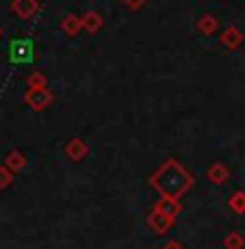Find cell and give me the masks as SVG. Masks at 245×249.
Segmentation results:
<instances>
[{"label":"cell","instance_id":"obj_1","mask_svg":"<svg viewBox=\"0 0 245 249\" xmlns=\"http://www.w3.org/2000/svg\"><path fill=\"white\" fill-rule=\"evenodd\" d=\"M193 184H195V178L176 159L165 160L150 176V186L161 193V197L180 199Z\"/></svg>","mask_w":245,"mask_h":249},{"label":"cell","instance_id":"obj_2","mask_svg":"<svg viewBox=\"0 0 245 249\" xmlns=\"http://www.w3.org/2000/svg\"><path fill=\"white\" fill-rule=\"evenodd\" d=\"M7 56H9V61L16 65L31 63V61L35 59V41H33L31 37H16V39L9 41Z\"/></svg>","mask_w":245,"mask_h":249},{"label":"cell","instance_id":"obj_3","mask_svg":"<svg viewBox=\"0 0 245 249\" xmlns=\"http://www.w3.org/2000/svg\"><path fill=\"white\" fill-rule=\"evenodd\" d=\"M52 100H55V95L50 93L48 87L28 89L26 93H24V102H26L33 111H44V108H48L52 104Z\"/></svg>","mask_w":245,"mask_h":249},{"label":"cell","instance_id":"obj_4","mask_svg":"<svg viewBox=\"0 0 245 249\" xmlns=\"http://www.w3.org/2000/svg\"><path fill=\"white\" fill-rule=\"evenodd\" d=\"M11 9L20 20H31L39 11V0H13Z\"/></svg>","mask_w":245,"mask_h":249},{"label":"cell","instance_id":"obj_5","mask_svg":"<svg viewBox=\"0 0 245 249\" xmlns=\"http://www.w3.org/2000/svg\"><path fill=\"white\" fill-rule=\"evenodd\" d=\"M154 210H158L161 214H165L167 219H171L174 221L176 217L182 213V206L178 199H171V197H161L158 202L154 204Z\"/></svg>","mask_w":245,"mask_h":249},{"label":"cell","instance_id":"obj_6","mask_svg":"<svg viewBox=\"0 0 245 249\" xmlns=\"http://www.w3.org/2000/svg\"><path fill=\"white\" fill-rule=\"evenodd\" d=\"M65 154H67V159H72V160H83L85 156L89 154V145L83 139H72L65 145Z\"/></svg>","mask_w":245,"mask_h":249},{"label":"cell","instance_id":"obj_7","mask_svg":"<svg viewBox=\"0 0 245 249\" xmlns=\"http://www.w3.org/2000/svg\"><path fill=\"white\" fill-rule=\"evenodd\" d=\"M171 219H167L165 214H161L158 210H154L152 208V213L148 214V226H150V230L152 232H156V234H165L167 230L171 228Z\"/></svg>","mask_w":245,"mask_h":249},{"label":"cell","instance_id":"obj_8","mask_svg":"<svg viewBox=\"0 0 245 249\" xmlns=\"http://www.w3.org/2000/svg\"><path fill=\"white\" fill-rule=\"evenodd\" d=\"M2 167H7L11 174H16V171H22L24 167H26V156H24L20 150H11L7 156H4Z\"/></svg>","mask_w":245,"mask_h":249},{"label":"cell","instance_id":"obj_9","mask_svg":"<svg viewBox=\"0 0 245 249\" xmlns=\"http://www.w3.org/2000/svg\"><path fill=\"white\" fill-rule=\"evenodd\" d=\"M206 178H208L213 184H224L226 180L230 178V169L224 165V162H213L206 171Z\"/></svg>","mask_w":245,"mask_h":249},{"label":"cell","instance_id":"obj_10","mask_svg":"<svg viewBox=\"0 0 245 249\" xmlns=\"http://www.w3.org/2000/svg\"><path fill=\"white\" fill-rule=\"evenodd\" d=\"M80 26H83V31L94 35V33H98L102 28V16L98 11H87L85 16H80Z\"/></svg>","mask_w":245,"mask_h":249},{"label":"cell","instance_id":"obj_11","mask_svg":"<svg viewBox=\"0 0 245 249\" xmlns=\"http://www.w3.org/2000/svg\"><path fill=\"white\" fill-rule=\"evenodd\" d=\"M61 28H63V33L67 37H76L80 31H83V26H80V16H74V13L63 16V20H61Z\"/></svg>","mask_w":245,"mask_h":249},{"label":"cell","instance_id":"obj_12","mask_svg":"<svg viewBox=\"0 0 245 249\" xmlns=\"http://www.w3.org/2000/svg\"><path fill=\"white\" fill-rule=\"evenodd\" d=\"M195 26H198V31L202 33V35H213V33L219 28V22H217V18H215V16H210V13H204V16L198 20Z\"/></svg>","mask_w":245,"mask_h":249},{"label":"cell","instance_id":"obj_13","mask_svg":"<svg viewBox=\"0 0 245 249\" xmlns=\"http://www.w3.org/2000/svg\"><path fill=\"white\" fill-rule=\"evenodd\" d=\"M243 35L237 31L234 26H228L226 31L222 33V44L228 48V50H234V48H239V44H241Z\"/></svg>","mask_w":245,"mask_h":249},{"label":"cell","instance_id":"obj_14","mask_svg":"<svg viewBox=\"0 0 245 249\" xmlns=\"http://www.w3.org/2000/svg\"><path fill=\"white\" fill-rule=\"evenodd\" d=\"M228 206L237 214H243L245 213V191H237V193H232V197L228 199Z\"/></svg>","mask_w":245,"mask_h":249},{"label":"cell","instance_id":"obj_15","mask_svg":"<svg viewBox=\"0 0 245 249\" xmlns=\"http://www.w3.org/2000/svg\"><path fill=\"white\" fill-rule=\"evenodd\" d=\"M243 245H245L243 236H241V234H237V232L228 234V236L224 238V247L226 249H243Z\"/></svg>","mask_w":245,"mask_h":249},{"label":"cell","instance_id":"obj_16","mask_svg":"<svg viewBox=\"0 0 245 249\" xmlns=\"http://www.w3.org/2000/svg\"><path fill=\"white\" fill-rule=\"evenodd\" d=\"M37 87H46V76L41 71L28 74V89H37Z\"/></svg>","mask_w":245,"mask_h":249},{"label":"cell","instance_id":"obj_17","mask_svg":"<svg viewBox=\"0 0 245 249\" xmlns=\"http://www.w3.org/2000/svg\"><path fill=\"white\" fill-rule=\"evenodd\" d=\"M13 182V174L7 169V167L0 165V189H7V186H11Z\"/></svg>","mask_w":245,"mask_h":249},{"label":"cell","instance_id":"obj_18","mask_svg":"<svg viewBox=\"0 0 245 249\" xmlns=\"http://www.w3.org/2000/svg\"><path fill=\"white\" fill-rule=\"evenodd\" d=\"M146 2H148V0H124V4H126L131 11H139V9H141Z\"/></svg>","mask_w":245,"mask_h":249},{"label":"cell","instance_id":"obj_19","mask_svg":"<svg viewBox=\"0 0 245 249\" xmlns=\"http://www.w3.org/2000/svg\"><path fill=\"white\" fill-rule=\"evenodd\" d=\"M163 249H185V247H182L178 241H167L165 245H163Z\"/></svg>","mask_w":245,"mask_h":249}]
</instances>
